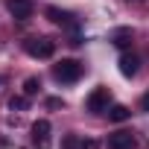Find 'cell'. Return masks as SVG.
I'll use <instances>...</instances> for the list:
<instances>
[{"label": "cell", "mask_w": 149, "mask_h": 149, "mask_svg": "<svg viewBox=\"0 0 149 149\" xmlns=\"http://www.w3.org/2000/svg\"><path fill=\"white\" fill-rule=\"evenodd\" d=\"M53 76H56L58 82H76V79L82 76V61H76V58H61V61L53 67Z\"/></svg>", "instance_id": "1"}, {"label": "cell", "mask_w": 149, "mask_h": 149, "mask_svg": "<svg viewBox=\"0 0 149 149\" xmlns=\"http://www.w3.org/2000/svg\"><path fill=\"white\" fill-rule=\"evenodd\" d=\"M24 50L32 58H53L56 56V41L53 38H29V41H24Z\"/></svg>", "instance_id": "2"}, {"label": "cell", "mask_w": 149, "mask_h": 149, "mask_svg": "<svg viewBox=\"0 0 149 149\" xmlns=\"http://www.w3.org/2000/svg\"><path fill=\"white\" fill-rule=\"evenodd\" d=\"M108 102H111V91H108L105 85H100V88H94V91L88 94L85 108H88L91 114H102V111H108Z\"/></svg>", "instance_id": "3"}, {"label": "cell", "mask_w": 149, "mask_h": 149, "mask_svg": "<svg viewBox=\"0 0 149 149\" xmlns=\"http://www.w3.org/2000/svg\"><path fill=\"white\" fill-rule=\"evenodd\" d=\"M6 9L15 21H29L32 18V0H6Z\"/></svg>", "instance_id": "4"}, {"label": "cell", "mask_w": 149, "mask_h": 149, "mask_svg": "<svg viewBox=\"0 0 149 149\" xmlns=\"http://www.w3.org/2000/svg\"><path fill=\"white\" fill-rule=\"evenodd\" d=\"M50 132H53L50 120H38V123H32V143H35L38 149H47V146H50Z\"/></svg>", "instance_id": "5"}, {"label": "cell", "mask_w": 149, "mask_h": 149, "mask_svg": "<svg viewBox=\"0 0 149 149\" xmlns=\"http://www.w3.org/2000/svg\"><path fill=\"white\" fill-rule=\"evenodd\" d=\"M108 149H137V140L132 132H114L108 137Z\"/></svg>", "instance_id": "6"}, {"label": "cell", "mask_w": 149, "mask_h": 149, "mask_svg": "<svg viewBox=\"0 0 149 149\" xmlns=\"http://www.w3.org/2000/svg\"><path fill=\"white\" fill-rule=\"evenodd\" d=\"M44 15H47L53 24H58V26H76L73 15H70V12H64V9H58V6H47V9H44Z\"/></svg>", "instance_id": "7"}, {"label": "cell", "mask_w": 149, "mask_h": 149, "mask_svg": "<svg viewBox=\"0 0 149 149\" xmlns=\"http://www.w3.org/2000/svg\"><path fill=\"white\" fill-rule=\"evenodd\" d=\"M137 64H140V61H137V56H129V53H126V56H120V73H123V76H129V79H132L134 73H137Z\"/></svg>", "instance_id": "8"}, {"label": "cell", "mask_w": 149, "mask_h": 149, "mask_svg": "<svg viewBox=\"0 0 149 149\" xmlns=\"http://www.w3.org/2000/svg\"><path fill=\"white\" fill-rule=\"evenodd\" d=\"M129 41H132V29H129V26H120V29L111 32V44H117V47H129Z\"/></svg>", "instance_id": "9"}, {"label": "cell", "mask_w": 149, "mask_h": 149, "mask_svg": "<svg viewBox=\"0 0 149 149\" xmlns=\"http://www.w3.org/2000/svg\"><path fill=\"white\" fill-rule=\"evenodd\" d=\"M132 117V111L126 108V105H111L108 108V120H114V123H123V120H129Z\"/></svg>", "instance_id": "10"}, {"label": "cell", "mask_w": 149, "mask_h": 149, "mask_svg": "<svg viewBox=\"0 0 149 149\" xmlns=\"http://www.w3.org/2000/svg\"><path fill=\"white\" fill-rule=\"evenodd\" d=\"M38 88H41V82H38L35 76H29V79L24 82V97H35V94H38Z\"/></svg>", "instance_id": "11"}, {"label": "cell", "mask_w": 149, "mask_h": 149, "mask_svg": "<svg viewBox=\"0 0 149 149\" xmlns=\"http://www.w3.org/2000/svg\"><path fill=\"white\" fill-rule=\"evenodd\" d=\"M61 149H82V140H79L76 134H67V137L61 140Z\"/></svg>", "instance_id": "12"}, {"label": "cell", "mask_w": 149, "mask_h": 149, "mask_svg": "<svg viewBox=\"0 0 149 149\" xmlns=\"http://www.w3.org/2000/svg\"><path fill=\"white\" fill-rule=\"evenodd\" d=\"M9 108H12V111H15V108H18V111L26 108V97H12V100H9Z\"/></svg>", "instance_id": "13"}, {"label": "cell", "mask_w": 149, "mask_h": 149, "mask_svg": "<svg viewBox=\"0 0 149 149\" xmlns=\"http://www.w3.org/2000/svg\"><path fill=\"white\" fill-rule=\"evenodd\" d=\"M47 108H61V100H58V97H50V100H47Z\"/></svg>", "instance_id": "14"}, {"label": "cell", "mask_w": 149, "mask_h": 149, "mask_svg": "<svg viewBox=\"0 0 149 149\" xmlns=\"http://www.w3.org/2000/svg\"><path fill=\"white\" fill-rule=\"evenodd\" d=\"M140 108H143V111H146V114H149V91H146V94H143V97H140Z\"/></svg>", "instance_id": "15"}, {"label": "cell", "mask_w": 149, "mask_h": 149, "mask_svg": "<svg viewBox=\"0 0 149 149\" xmlns=\"http://www.w3.org/2000/svg\"><path fill=\"white\" fill-rule=\"evenodd\" d=\"M82 149H100L97 140H82Z\"/></svg>", "instance_id": "16"}]
</instances>
